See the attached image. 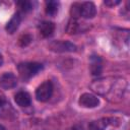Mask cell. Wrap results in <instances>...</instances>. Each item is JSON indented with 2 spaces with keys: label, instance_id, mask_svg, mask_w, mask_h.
<instances>
[{
  "label": "cell",
  "instance_id": "obj_1",
  "mask_svg": "<svg viewBox=\"0 0 130 130\" xmlns=\"http://www.w3.org/2000/svg\"><path fill=\"white\" fill-rule=\"evenodd\" d=\"M91 88L94 92L105 95L110 101H118L123 98L127 88V82L124 78L107 77L92 82Z\"/></svg>",
  "mask_w": 130,
  "mask_h": 130
},
{
  "label": "cell",
  "instance_id": "obj_2",
  "mask_svg": "<svg viewBox=\"0 0 130 130\" xmlns=\"http://www.w3.org/2000/svg\"><path fill=\"white\" fill-rule=\"evenodd\" d=\"M17 70L22 80H29L43 70V65L37 62H22L17 65Z\"/></svg>",
  "mask_w": 130,
  "mask_h": 130
},
{
  "label": "cell",
  "instance_id": "obj_3",
  "mask_svg": "<svg viewBox=\"0 0 130 130\" xmlns=\"http://www.w3.org/2000/svg\"><path fill=\"white\" fill-rule=\"evenodd\" d=\"M48 48L52 52H56V53H67V52H75L76 51V46L73 43H71L69 41H62V40L51 42L49 44Z\"/></svg>",
  "mask_w": 130,
  "mask_h": 130
},
{
  "label": "cell",
  "instance_id": "obj_4",
  "mask_svg": "<svg viewBox=\"0 0 130 130\" xmlns=\"http://www.w3.org/2000/svg\"><path fill=\"white\" fill-rule=\"evenodd\" d=\"M53 93V83L50 80H46L41 83L36 89V98L40 102H47Z\"/></svg>",
  "mask_w": 130,
  "mask_h": 130
},
{
  "label": "cell",
  "instance_id": "obj_5",
  "mask_svg": "<svg viewBox=\"0 0 130 130\" xmlns=\"http://www.w3.org/2000/svg\"><path fill=\"white\" fill-rule=\"evenodd\" d=\"M78 103L83 108L92 109V108H95L100 105V99L98 96H95L94 94H92V93L84 92L80 95Z\"/></svg>",
  "mask_w": 130,
  "mask_h": 130
},
{
  "label": "cell",
  "instance_id": "obj_6",
  "mask_svg": "<svg viewBox=\"0 0 130 130\" xmlns=\"http://www.w3.org/2000/svg\"><path fill=\"white\" fill-rule=\"evenodd\" d=\"M115 121H117V119L113 117H105L99 120L91 121L88 124V130H105L108 126L114 125Z\"/></svg>",
  "mask_w": 130,
  "mask_h": 130
},
{
  "label": "cell",
  "instance_id": "obj_7",
  "mask_svg": "<svg viewBox=\"0 0 130 130\" xmlns=\"http://www.w3.org/2000/svg\"><path fill=\"white\" fill-rule=\"evenodd\" d=\"M17 79L12 72H4L0 75V86L3 89H12L16 86Z\"/></svg>",
  "mask_w": 130,
  "mask_h": 130
},
{
  "label": "cell",
  "instance_id": "obj_8",
  "mask_svg": "<svg viewBox=\"0 0 130 130\" xmlns=\"http://www.w3.org/2000/svg\"><path fill=\"white\" fill-rule=\"evenodd\" d=\"M96 14V7L92 2H83L80 7V16L84 18H92Z\"/></svg>",
  "mask_w": 130,
  "mask_h": 130
},
{
  "label": "cell",
  "instance_id": "obj_9",
  "mask_svg": "<svg viewBox=\"0 0 130 130\" xmlns=\"http://www.w3.org/2000/svg\"><path fill=\"white\" fill-rule=\"evenodd\" d=\"M20 22H21V15H20V12H16V13H14V14L12 15V17L10 18V20L6 23V25H5V30H6L8 34H10V35L14 34V32L17 30V28L19 27Z\"/></svg>",
  "mask_w": 130,
  "mask_h": 130
},
{
  "label": "cell",
  "instance_id": "obj_10",
  "mask_svg": "<svg viewBox=\"0 0 130 130\" xmlns=\"http://www.w3.org/2000/svg\"><path fill=\"white\" fill-rule=\"evenodd\" d=\"M39 31H40L42 37L49 38L55 31V23L52 21H49V20L42 21L39 25Z\"/></svg>",
  "mask_w": 130,
  "mask_h": 130
},
{
  "label": "cell",
  "instance_id": "obj_11",
  "mask_svg": "<svg viewBox=\"0 0 130 130\" xmlns=\"http://www.w3.org/2000/svg\"><path fill=\"white\" fill-rule=\"evenodd\" d=\"M14 101L19 107H28L31 104L30 94L26 91H18L14 95Z\"/></svg>",
  "mask_w": 130,
  "mask_h": 130
},
{
  "label": "cell",
  "instance_id": "obj_12",
  "mask_svg": "<svg viewBox=\"0 0 130 130\" xmlns=\"http://www.w3.org/2000/svg\"><path fill=\"white\" fill-rule=\"evenodd\" d=\"M90 72L92 75H100L103 70V65H102V59L100 56L93 55L90 57Z\"/></svg>",
  "mask_w": 130,
  "mask_h": 130
},
{
  "label": "cell",
  "instance_id": "obj_13",
  "mask_svg": "<svg viewBox=\"0 0 130 130\" xmlns=\"http://www.w3.org/2000/svg\"><path fill=\"white\" fill-rule=\"evenodd\" d=\"M59 6H60V3L58 1H54V0H50V1H47L46 2V13L50 16H54L57 14L58 10H59Z\"/></svg>",
  "mask_w": 130,
  "mask_h": 130
},
{
  "label": "cell",
  "instance_id": "obj_14",
  "mask_svg": "<svg viewBox=\"0 0 130 130\" xmlns=\"http://www.w3.org/2000/svg\"><path fill=\"white\" fill-rule=\"evenodd\" d=\"M81 29V25L80 23L77 21V19L75 18H70V20L68 21V24L66 26V31L69 35H73V34H77L79 30Z\"/></svg>",
  "mask_w": 130,
  "mask_h": 130
},
{
  "label": "cell",
  "instance_id": "obj_15",
  "mask_svg": "<svg viewBox=\"0 0 130 130\" xmlns=\"http://www.w3.org/2000/svg\"><path fill=\"white\" fill-rule=\"evenodd\" d=\"M16 6H17V8L19 9L20 12H24V13L34 9V3L31 1H27V0L17 1L16 2Z\"/></svg>",
  "mask_w": 130,
  "mask_h": 130
},
{
  "label": "cell",
  "instance_id": "obj_16",
  "mask_svg": "<svg viewBox=\"0 0 130 130\" xmlns=\"http://www.w3.org/2000/svg\"><path fill=\"white\" fill-rule=\"evenodd\" d=\"M31 41H32V37L29 34H23L18 38V42L17 43H18L19 47L24 48V47H27L31 43Z\"/></svg>",
  "mask_w": 130,
  "mask_h": 130
},
{
  "label": "cell",
  "instance_id": "obj_17",
  "mask_svg": "<svg viewBox=\"0 0 130 130\" xmlns=\"http://www.w3.org/2000/svg\"><path fill=\"white\" fill-rule=\"evenodd\" d=\"M80 7H81V3L75 2L71 5L70 8V14H71V18H78L80 17Z\"/></svg>",
  "mask_w": 130,
  "mask_h": 130
},
{
  "label": "cell",
  "instance_id": "obj_18",
  "mask_svg": "<svg viewBox=\"0 0 130 130\" xmlns=\"http://www.w3.org/2000/svg\"><path fill=\"white\" fill-rule=\"evenodd\" d=\"M104 3H105L107 6H109V7H114V6L118 5V4H120L121 1H120V0H105Z\"/></svg>",
  "mask_w": 130,
  "mask_h": 130
},
{
  "label": "cell",
  "instance_id": "obj_19",
  "mask_svg": "<svg viewBox=\"0 0 130 130\" xmlns=\"http://www.w3.org/2000/svg\"><path fill=\"white\" fill-rule=\"evenodd\" d=\"M72 130H83V129H82V127H79V126H75V127H73V128H72Z\"/></svg>",
  "mask_w": 130,
  "mask_h": 130
},
{
  "label": "cell",
  "instance_id": "obj_20",
  "mask_svg": "<svg viewBox=\"0 0 130 130\" xmlns=\"http://www.w3.org/2000/svg\"><path fill=\"white\" fill-rule=\"evenodd\" d=\"M2 64H3V56H2V54L0 52V66H2Z\"/></svg>",
  "mask_w": 130,
  "mask_h": 130
},
{
  "label": "cell",
  "instance_id": "obj_21",
  "mask_svg": "<svg viewBox=\"0 0 130 130\" xmlns=\"http://www.w3.org/2000/svg\"><path fill=\"white\" fill-rule=\"evenodd\" d=\"M2 104H4V99L2 96H0V105H2Z\"/></svg>",
  "mask_w": 130,
  "mask_h": 130
},
{
  "label": "cell",
  "instance_id": "obj_22",
  "mask_svg": "<svg viewBox=\"0 0 130 130\" xmlns=\"http://www.w3.org/2000/svg\"><path fill=\"white\" fill-rule=\"evenodd\" d=\"M0 130H6V128H5L4 126H2V125H0Z\"/></svg>",
  "mask_w": 130,
  "mask_h": 130
}]
</instances>
